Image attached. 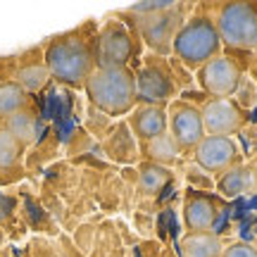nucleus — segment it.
<instances>
[{
	"mask_svg": "<svg viewBox=\"0 0 257 257\" xmlns=\"http://www.w3.org/2000/svg\"><path fill=\"white\" fill-rule=\"evenodd\" d=\"M169 181H172L169 167L155 165V162H143V165L138 167V186H141V191L148 193V195L160 193Z\"/></svg>",
	"mask_w": 257,
	"mask_h": 257,
	"instance_id": "f3484780",
	"label": "nucleus"
},
{
	"mask_svg": "<svg viewBox=\"0 0 257 257\" xmlns=\"http://www.w3.org/2000/svg\"><path fill=\"white\" fill-rule=\"evenodd\" d=\"M0 243H3V229H0Z\"/></svg>",
	"mask_w": 257,
	"mask_h": 257,
	"instance_id": "393cba45",
	"label": "nucleus"
},
{
	"mask_svg": "<svg viewBox=\"0 0 257 257\" xmlns=\"http://www.w3.org/2000/svg\"><path fill=\"white\" fill-rule=\"evenodd\" d=\"M167 126H169V136H172V141L176 143L179 153L195 150V146L207 136V134H205V126H202L200 110H198L195 105L184 102V100H174L169 105Z\"/></svg>",
	"mask_w": 257,
	"mask_h": 257,
	"instance_id": "423d86ee",
	"label": "nucleus"
},
{
	"mask_svg": "<svg viewBox=\"0 0 257 257\" xmlns=\"http://www.w3.org/2000/svg\"><path fill=\"white\" fill-rule=\"evenodd\" d=\"M255 50H257V48H255Z\"/></svg>",
	"mask_w": 257,
	"mask_h": 257,
	"instance_id": "bb28decb",
	"label": "nucleus"
},
{
	"mask_svg": "<svg viewBox=\"0 0 257 257\" xmlns=\"http://www.w3.org/2000/svg\"><path fill=\"white\" fill-rule=\"evenodd\" d=\"M172 50L186 67L200 69L202 64L214 60L221 50V38L214 22L210 17H205V15L191 17L184 27H179Z\"/></svg>",
	"mask_w": 257,
	"mask_h": 257,
	"instance_id": "7ed1b4c3",
	"label": "nucleus"
},
{
	"mask_svg": "<svg viewBox=\"0 0 257 257\" xmlns=\"http://www.w3.org/2000/svg\"><path fill=\"white\" fill-rule=\"evenodd\" d=\"M176 8L174 0H148V3H138V5H131L128 12L131 15H157V12H167V10Z\"/></svg>",
	"mask_w": 257,
	"mask_h": 257,
	"instance_id": "4be33fe9",
	"label": "nucleus"
},
{
	"mask_svg": "<svg viewBox=\"0 0 257 257\" xmlns=\"http://www.w3.org/2000/svg\"><path fill=\"white\" fill-rule=\"evenodd\" d=\"M43 64L55 81L79 88L95 72V55L79 36L67 34L48 43L46 53H43Z\"/></svg>",
	"mask_w": 257,
	"mask_h": 257,
	"instance_id": "f03ea898",
	"label": "nucleus"
},
{
	"mask_svg": "<svg viewBox=\"0 0 257 257\" xmlns=\"http://www.w3.org/2000/svg\"><path fill=\"white\" fill-rule=\"evenodd\" d=\"M176 93V83L172 74L165 72L160 64H146L136 74V95L143 105H157L165 107Z\"/></svg>",
	"mask_w": 257,
	"mask_h": 257,
	"instance_id": "9b49d317",
	"label": "nucleus"
},
{
	"mask_svg": "<svg viewBox=\"0 0 257 257\" xmlns=\"http://www.w3.org/2000/svg\"><path fill=\"white\" fill-rule=\"evenodd\" d=\"M217 191L224 198H238L243 193H252V172L250 165H236L229 172H224L217 184Z\"/></svg>",
	"mask_w": 257,
	"mask_h": 257,
	"instance_id": "2eb2a0df",
	"label": "nucleus"
},
{
	"mask_svg": "<svg viewBox=\"0 0 257 257\" xmlns=\"http://www.w3.org/2000/svg\"><path fill=\"white\" fill-rule=\"evenodd\" d=\"M91 105L110 117H121L136 110V74L128 67H107L98 69L83 83Z\"/></svg>",
	"mask_w": 257,
	"mask_h": 257,
	"instance_id": "f257e3e1",
	"label": "nucleus"
},
{
	"mask_svg": "<svg viewBox=\"0 0 257 257\" xmlns=\"http://www.w3.org/2000/svg\"><path fill=\"white\" fill-rule=\"evenodd\" d=\"M179 8H172L167 12H157V15H141L138 17V31L146 41L150 50H155L157 55H167L172 50L174 36L179 31Z\"/></svg>",
	"mask_w": 257,
	"mask_h": 257,
	"instance_id": "6e6552de",
	"label": "nucleus"
},
{
	"mask_svg": "<svg viewBox=\"0 0 257 257\" xmlns=\"http://www.w3.org/2000/svg\"><path fill=\"white\" fill-rule=\"evenodd\" d=\"M221 257H257V248L252 243H245V240H236L224 248Z\"/></svg>",
	"mask_w": 257,
	"mask_h": 257,
	"instance_id": "5701e85b",
	"label": "nucleus"
},
{
	"mask_svg": "<svg viewBox=\"0 0 257 257\" xmlns=\"http://www.w3.org/2000/svg\"><path fill=\"white\" fill-rule=\"evenodd\" d=\"M255 238H257V226H255Z\"/></svg>",
	"mask_w": 257,
	"mask_h": 257,
	"instance_id": "a878e982",
	"label": "nucleus"
},
{
	"mask_svg": "<svg viewBox=\"0 0 257 257\" xmlns=\"http://www.w3.org/2000/svg\"><path fill=\"white\" fill-rule=\"evenodd\" d=\"M27 91L17 81L0 83V119H10L12 114L27 110Z\"/></svg>",
	"mask_w": 257,
	"mask_h": 257,
	"instance_id": "6ab92c4d",
	"label": "nucleus"
},
{
	"mask_svg": "<svg viewBox=\"0 0 257 257\" xmlns=\"http://www.w3.org/2000/svg\"><path fill=\"white\" fill-rule=\"evenodd\" d=\"M131 128L136 138L141 141V146L153 141V138L167 134V112L165 107L157 105H138L131 112Z\"/></svg>",
	"mask_w": 257,
	"mask_h": 257,
	"instance_id": "ddd939ff",
	"label": "nucleus"
},
{
	"mask_svg": "<svg viewBox=\"0 0 257 257\" xmlns=\"http://www.w3.org/2000/svg\"><path fill=\"white\" fill-rule=\"evenodd\" d=\"M202 126L207 136H233L245 124V110L236 100H207L202 105Z\"/></svg>",
	"mask_w": 257,
	"mask_h": 257,
	"instance_id": "1a4fd4ad",
	"label": "nucleus"
},
{
	"mask_svg": "<svg viewBox=\"0 0 257 257\" xmlns=\"http://www.w3.org/2000/svg\"><path fill=\"white\" fill-rule=\"evenodd\" d=\"M184 224L188 233H210L217 224V202L210 195H191L184 202Z\"/></svg>",
	"mask_w": 257,
	"mask_h": 257,
	"instance_id": "f8f14e48",
	"label": "nucleus"
},
{
	"mask_svg": "<svg viewBox=\"0 0 257 257\" xmlns=\"http://www.w3.org/2000/svg\"><path fill=\"white\" fill-rule=\"evenodd\" d=\"M250 172H252V193H257V160L250 162Z\"/></svg>",
	"mask_w": 257,
	"mask_h": 257,
	"instance_id": "b1692460",
	"label": "nucleus"
},
{
	"mask_svg": "<svg viewBox=\"0 0 257 257\" xmlns=\"http://www.w3.org/2000/svg\"><path fill=\"white\" fill-rule=\"evenodd\" d=\"M50 79V74H48L46 64L43 62H31V64H22L17 69V76H15V81L24 88L27 93H36L41 91L46 81Z\"/></svg>",
	"mask_w": 257,
	"mask_h": 257,
	"instance_id": "aec40b11",
	"label": "nucleus"
},
{
	"mask_svg": "<svg viewBox=\"0 0 257 257\" xmlns=\"http://www.w3.org/2000/svg\"><path fill=\"white\" fill-rule=\"evenodd\" d=\"M224 46L238 50L257 48V3H226L214 19Z\"/></svg>",
	"mask_w": 257,
	"mask_h": 257,
	"instance_id": "20e7f679",
	"label": "nucleus"
},
{
	"mask_svg": "<svg viewBox=\"0 0 257 257\" xmlns=\"http://www.w3.org/2000/svg\"><path fill=\"white\" fill-rule=\"evenodd\" d=\"M243 72L236 64V60L229 55H217L207 64H202L198 69V83L207 95L214 100H226L238 91Z\"/></svg>",
	"mask_w": 257,
	"mask_h": 257,
	"instance_id": "39448f33",
	"label": "nucleus"
},
{
	"mask_svg": "<svg viewBox=\"0 0 257 257\" xmlns=\"http://www.w3.org/2000/svg\"><path fill=\"white\" fill-rule=\"evenodd\" d=\"M131 53H134V41L128 36V31L117 22H110L98 36V48H95L98 69L126 67Z\"/></svg>",
	"mask_w": 257,
	"mask_h": 257,
	"instance_id": "9d476101",
	"label": "nucleus"
},
{
	"mask_svg": "<svg viewBox=\"0 0 257 257\" xmlns=\"http://www.w3.org/2000/svg\"><path fill=\"white\" fill-rule=\"evenodd\" d=\"M143 153H146L148 162H155V165H162V167H172L176 162L179 148H176V143L172 141L169 134H162V136L143 143Z\"/></svg>",
	"mask_w": 257,
	"mask_h": 257,
	"instance_id": "a211bd4d",
	"label": "nucleus"
},
{
	"mask_svg": "<svg viewBox=\"0 0 257 257\" xmlns=\"http://www.w3.org/2000/svg\"><path fill=\"white\" fill-rule=\"evenodd\" d=\"M22 153H24V148L12 138V134L0 128V169H12L19 162Z\"/></svg>",
	"mask_w": 257,
	"mask_h": 257,
	"instance_id": "412c9836",
	"label": "nucleus"
},
{
	"mask_svg": "<svg viewBox=\"0 0 257 257\" xmlns=\"http://www.w3.org/2000/svg\"><path fill=\"white\" fill-rule=\"evenodd\" d=\"M224 245L217 233H186L179 240V257H221Z\"/></svg>",
	"mask_w": 257,
	"mask_h": 257,
	"instance_id": "4468645a",
	"label": "nucleus"
},
{
	"mask_svg": "<svg viewBox=\"0 0 257 257\" xmlns=\"http://www.w3.org/2000/svg\"><path fill=\"white\" fill-rule=\"evenodd\" d=\"M5 131L12 134V138L17 141L22 148L31 146L38 136V119L31 110H22L17 114H12L10 119H5Z\"/></svg>",
	"mask_w": 257,
	"mask_h": 257,
	"instance_id": "dca6fc26",
	"label": "nucleus"
},
{
	"mask_svg": "<svg viewBox=\"0 0 257 257\" xmlns=\"http://www.w3.org/2000/svg\"><path fill=\"white\" fill-rule=\"evenodd\" d=\"M193 160L207 174H224L231 167L243 165L240 148L231 136H205L193 150Z\"/></svg>",
	"mask_w": 257,
	"mask_h": 257,
	"instance_id": "0eeeda50",
	"label": "nucleus"
}]
</instances>
